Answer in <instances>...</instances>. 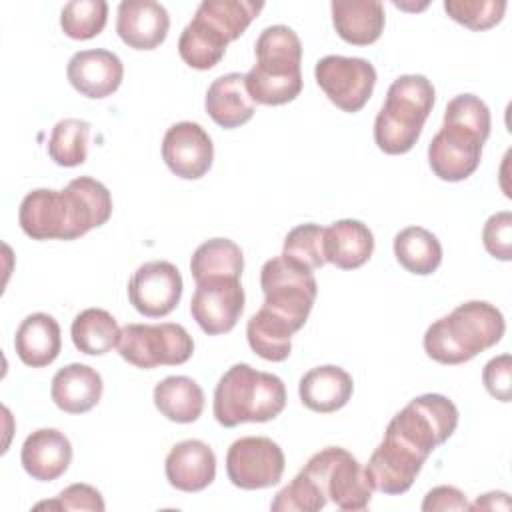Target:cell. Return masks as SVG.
Here are the masks:
<instances>
[{"mask_svg": "<svg viewBox=\"0 0 512 512\" xmlns=\"http://www.w3.org/2000/svg\"><path fill=\"white\" fill-rule=\"evenodd\" d=\"M490 136V110L474 94L454 96L444 110L442 128L430 140L428 164L444 182H460L476 172Z\"/></svg>", "mask_w": 512, "mask_h": 512, "instance_id": "1", "label": "cell"}, {"mask_svg": "<svg viewBox=\"0 0 512 512\" xmlns=\"http://www.w3.org/2000/svg\"><path fill=\"white\" fill-rule=\"evenodd\" d=\"M504 330V316L494 304L470 300L428 326L424 350L432 360L456 366L498 344Z\"/></svg>", "mask_w": 512, "mask_h": 512, "instance_id": "2", "label": "cell"}, {"mask_svg": "<svg viewBox=\"0 0 512 512\" xmlns=\"http://www.w3.org/2000/svg\"><path fill=\"white\" fill-rule=\"evenodd\" d=\"M256 64L246 74L250 98L264 106H282L302 92V42L298 34L274 24L260 32L256 44Z\"/></svg>", "mask_w": 512, "mask_h": 512, "instance_id": "3", "label": "cell"}, {"mask_svg": "<svg viewBox=\"0 0 512 512\" xmlns=\"http://www.w3.org/2000/svg\"><path fill=\"white\" fill-rule=\"evenodd\" d=\"M284 406L286 386L282 378L256 370L250 364H234L214 388L212 410L216 422L224 428L274 420Z\"/></svg>", "mask_w": 512, "mask_h": 512, "instance_id": "4", "label": "cell"}, {"mask_svg": "<svg viewBox=\"0 0 512 512\" xmlns=\"http://www.w3.org/2000/svg\"><path fill=\"white\" fill-rule=\"evenodd\" d=\"M434 100L436 92L426 76H398L390 84L386 102L374 120L376 146L390 156L410 152L422 134Z\"/></svg>", "mask_w": 512, "mask_h": 512, "instance_id": "5", "label": "cell"}, {"mask_svg": "<svg viewBox=\"0 0 512 512\" xmlns=\"http://www.w3.org/2000/svg\"><path fill=\"white\" fill-rule=\"evenodd\" d=\"M260 288L264 292L262 308L284 318L296 332L306 324L318 294L314 270L280 254L264 262Z\"/></svg>", "mask_w": 512, "mask_h": 512, "instance_id": "6", "label": "cell"}, {"mask_svg": "<svg viewBox=\"0 0 512 512\" xmlns=\"http://www.w3.org/2000/svg\"><path fill=\"white\" fill-rule=\"evenodd\" d=\"M458 426L456 404L442 394L412 398L386 426L384 434L394 436L420 456L428 458L444 444Z\"/></svg>", "mask_w": 512, "mask_h": 512, "instance_id": "7", "label": "cell"}, {"mask_svg": "<svg viewBox=\"0 0 512 512\" xmlns=\"http://www.w3.org/2000/svg\"><path fill=\"white\" fill-rule=\"evenodd\" d=\"M194 340L188 330L174 322L126 324L120 332L118 354L132 366L150 370L178 366L190 360Z\"/></svg>", "mask_w": 512, "mask_h": 512, "instance_id": "8", "label": "cell"}, {"mask_svg": "<svg viewBox=\"0 0 512 512\" xmlns=\"http://www.w3.org/2000/svg\"><path fill=\"white\" fill-rule=\"evenodd\" d=\"M340 510H364L372 500V488L360 462L340 446H326L312 454L302 468Z\"/></svg>", "mask_w": 512, "mask_h": 512, "instance_id": "9", "label": "cell"}, {"mask_svg": "<svg viewBox=\"0 0 512 512\" xmlns=\"http://www.w3.org/2000/svg\"><path fill=\"white\" fill-rule=\"evenodd\" d=\"M314 76L328 100L344 112L362 110L376 86V68L356 56H324L316 62Z\"/></svg>", "mask_w": 512, "mask_h": 512, "instance_id": "10", "label": "cell"}, {"mask_svg": "<svg viewBox=\"0 0 512 512\" xmlns=\"http://www.w3.org/2000/svg\"><path fill=\"white\" fill-rule=\"evenodd\" d=\"M284 452L266 436H244L232 442L226 454V474L236 488L258 490L280 482Z\"/></svg>", "mask_w": 512, "mask_h": 512, "instance_id": "11", "label": "cell"}, {"mask_svg": "<svg viewBox=\"0 0 512 512\" xmlns=\"http://www.w3.org/2000/svg\"><path fill=\"white\" fill-rule=\"evenodd\" d=\"M244 310V288L240 278L214 276L196 282L190 314L208 336L230 332Z\"/></svg>", "mask_w": 512, "mask_h": 512, "instance_id": "12", "label": "cell"}, {"mask_svg": "<svg viewBox=\"0 0 512 512\" xmlns=\"http://www.w3.org/2000/svg\"><path fill=\"white\" fill-rule=\"evenodd\" d=\"M180 270L168 260L144 262L128 280V300L136 312L148 318L170 314L182 298Z\"/></svg>", "mask_w": 512, "mask_h": 512, "instance_id": "13", "label": "cell"}, {"mask_svg": "<svg viewBox=\"0 0 512 512\" xmlns=\"http://www.w3.org/2000/svg\"><path fill=\"white\" fill-rule=\"evenodd\" d=\"M426 462L424 456L402 444L390 434L372 452L364 476L372 490L382 494H404L414 484L416 476Z\"/></svg>", "mask_w": 512, "mask_h": 512, "instance_id": "14", "label": "cell"}, {"mask_svg": "<svg viewBox=\"0 0 512 512\" xmlns=\"http://www.w3.org/2000/svg\"><path fill=\"white\" fill-rule=\"evenodd\" d=\"M162 158L178 178L198 180L212 166L214 144L198 122H176L162 138Z\"/></svg>", "mask_w": 512, "mask_h": 512, "instance_id": "15", "label": "cell"}, {"mask_svg": "<svg viewBox=\"0 0 512 512\" xmlns=\"http://www.w3.org/2000/svg\"><path fill=\"white\" fill-rule=\"evenodd\" d=\"M68 82L86 98H106L114 94L124 78L122 60L104 48L80 50L66 66Z\"/></svg>", "mask_w": 512, "mask_h": 512, "instance_id": "16", "label": "cell"}, {"mask_svg": "<svg viewBox=\"0 0 512 512\" xmlns=\"http://www.w3.org/2000/svg\"><path fill=\"white\" fill-rule=\"evenodd\" d=\"M22 232L32 240H70V218L62 190L36 188L18 210Z\"/></svg>", "mask_w": 512, "mask_h": 512, "instance_id": "17", "label": "cell"}, {"mask_svg": "<svg viewBox=\"0 0 512 512\" xmlns=\"http://www.w3.org/2000/svg\"><path fill=\"white\" fill-rule=\"evenodd\" d=\"M170 16L160 2L124 0L116 12V32L134 50H154L168 34Z\"/></svg>", "mask_w": 512, "mask_h": 512, "instance_id": "18", "label": "cell"}, {"mask_svg": "<svg viewBox=\"0 0 512 512\" xmlns=\"http://www.w3.org/2000/svg\"><path fill=\"white\" fill-rule=\"evenodd\" d=\"M70 218V240H76L108 222L112 216L110 190L96 178L80 176L62 190Z\"/></svg>", "mask_w": 512, "mask_h": 512, "instance_id": "19", "label": "cell"}, {"mask_svg": "<svg viewBox=\"0 0 512 512\" xmlns=\"http://www.w3.org/2000/svg\"><path fill=\"white\" fill-rule=\"evenodd\" d=\"M164 472L176 490L200 492L216 478V454L202 440H182L168 452Z\"/></svg>", "mask_w": 512, "mask_h": 512, "instance_id": "20", "label": "cell"}, {"mask_svg": "<svg viewBox=\"0 0 512 512\" xmlns=\"http://www.w3.org/2000/svg\"><path fill=\"white\" fill-rule=\"evenodd\" d=\"M20 462L28 476L40 482L60 478L72 462V444L56 428H38L22 444Z\"/></svg>", "mask_w": 512, "mask_h": 512, "instance_id": "21", "label": "cell"}, {"mask_svg": "<svg viewBox=\"0 0 512 512\" xmlns=\"http://www.w3.org/2000/svg\"><path fill=\"white\" fill-rule=\"evenodd\" d=\"M330 10L336 34L348 44L368 46L384 32L386 14L378 0H334Z\"/></svg>", "mask_w": 512, "mask_h": 512, "instance_id": "22", "label": "cell"}, {"mask_svg": "<svg viewBox=\"0 0 512 512\" xmlns=\"http://www.w3.org/2000/svg\"><path fill=\"white\" fill-rule=\"evenodd\" d=\"M102 390V376L92 366L74 362L54 374L50 396L62 412L84 414L100 402Z\"/></svg>", "mask_w": 512, "mask_h": 512, "instance_id": "23", "label": "cell"}, {"mask_svg": "<svg viewBox=\"0 0 512 512\" xmlns=\"http://www.w3.org/2000/svg\"><path fill=\"white\" fill-rule=\"evenodd\" d=\"M352 376L334 364H324L308 370L298 384L302 404L320 414H330L344 408L352 396Z\"/></svg>", "mask_w": 512, "mask_h": 512, "instance_id": "24", "label": "cell"}, {"mask_svg": "<svg viewBox=\"0 0 512 512\" xmlns=\"http://www.w3.org/2000/svg\"><path fill=\"white\" fill-rule=\"evenodd\" d=\"M204 106L208 116L226 130L246 124L256 112V102L246 90V74L230 72L216 78L206 92Z\"/></svg>", "mask_w": 512, "mask_h": 512, "instance_id": "25", "label": "cell"}, {"mask_svg": "<svg viewBox=\"0 0 512 512\" xmlns=\"http://www.w3.org/2000/svg\"><path fill=\"white\" fill-rule=\"evenodd\" d=\"M324 252L326 262L334 264L336 268L356 270L370 260L374 252V236L360 220H336L326 228Z\"/></svg>", "mask_w": 512, "mask_h": 512, "instance_id": "26", "label": "cell"}, {"mask_svg": "<svg viewBox=\"0 0 512 512\" xmlns=\"http://www.w3.org/2000/svg\"><path fill=\"white\" fill-rule=\"evenodd\" d=\"M14 348L18 358L32 368H44L52 364L62 348V336L58 322L44 312L26 316L14 336Z\"/></svg>", "mask_w": 512, "mask_h": 512, "instance_id": "27", "label": "cell"}, {"mask_svg": "<svg viewBox=\"0 0 512 512\" xmlns=\"http://www.w3.org/2000/svg\"><path fill=\"white\" fill-rule=\"evenodd\" d=\"M154 406L158 412L178 424L196 422L204 410V392L188 376H166L154 386Z\"/></svg>", "mask_w": 512, "mask_h": 512, "instance_id": "28", "label": "cell"}, {"mask_svg": "<svg viewBox=\"0 0 512 512\" xmlns=\"http://www.w3.org/2000/svg\"><path fill=\"white\" fill-rule=\"evenodd\" d=\"M228 44L222 32L194 14L178 38V52L190 68L210 70L224 58Z\"/></svg>", "mask_w": 512, "mask_h": 512, "instance_id": "29", "label": "cell"}, {"mask_svg": "<svg viewBox=\"0 0 512 512\" xmlns=\"http://www.w3.org/2000/svg\"><path fill=\"white\" fill-rule=\"evenodd\" d=\"M122 328L104 308H86L74 316L70 336L82 354L102 356L118 346Z\"/></svg>", "mask_w": 512, "mask_h": 512, "instance_id": "30", "label": "cell"}, {"mask_svg": "<svg viewBox=\"0 0 512 512\" xmlns=\"http://www.w3.org/2000/svg\"><path fill=\"white\" fill-rule=\"evenodd\" d=\"M296 330L278 314L260 308L246 324V338L250 348L268 362H282L290 356L292 334Z\"/></svg>", "mask_w": 512, "mask_h": 512, "instance_id": "31", "label": "cell"}, {"mask_svg": "<svg viewBox=\"0 0 512 512\" xmlns=\"http://www.w3.org/2000/svg\"><path fill=\"white\" fill-rule=\"evenodd\" d=\"M394 256L408 272L428 276L442 262V244L430 230L408 226L394 236Z\"/></svg>", "mask_w": 512, "mask_h": 512, "instance_id": "32", "label": "cell"}, {"mask_svg": "<svg viewBox=\"0 0 512 512\" xmlns=\"http://www.w3.org/2000/svg\"><path fill=\"white\" fill-rule=\"evenodd\" d=\"M244 270V256L236 242L230 238H210L202 242L190 260V272L194 280L230 276L240 278Z\"/></svg>", "mask_w": 512, "mask_h": 512, "instance_id": "33", "label": "cell"}, {"mask_svg": "<svg viewBox=\"0 0 512 512\" xmlns=\"http://www.w3.org/2000/svg\"><path fill=\"white\" fill-rule=\"evenodd\" d=\"M262 8L264 2L252 0H204L196 8V16L212 24L228 38V42H232L246 32Z\"/></svg>", "mask_w": 512, "mask_h": 512, "instance_id": "34", "label": "cell"}, {"mask_svg": "<svg viewBox=\"0 0 512 512\" xmlns=\"http://www.w3.org/2000/svg\"><path fill=\"white\" fill-rule=\"evenodd\" d=\"M90 124L80 118H64L56 122L48 140V156L64 168L86 162Z\"/></svg>", "mask_w": 512, "mask_h": 512, "instance_id": "35", "label": "cell"}, {"mask_svg": "<svg viewBox=\"0 0 512 512\" xmlns=\"http://www.w3.org/2000/svg\"><path fill=\"white\" fill-rule=\"evenodd\" d=\"M108 20L104 0H72L60 12V26L72 40H90L98 36Z\"/></svg>", "mask_w": 512, "mask_h": 512, "instance_id": "36", "label": "cell"}, {"mask_svg": "<svg viewBox=\"0 0 512 512\" xmlns=\"http://www.w3.org/2000/svg\"><path fill=\"white\" fill-rule=\"evenodd\" d=\"M324 236H326V228H322L320 224H314V222L300 224L286 234L282 254L286 258L300 262L310 270L322 268L326 264Z\"/></svg>", "mask_w": 512, "mask_h": 512, "instance_id": "37", "label": "cell"}, {"mask_svg": "<svg viewBox=\"0 0 512 512\" xmlns=\"http://www.w3.org/2000/svg\"><path fill=\"white\" fill-rule=\"evenodd\" d=\"M328 498L320 492L318 484L300 470L290 484H286L272 500V512H318L326 506Z\"/></svg>", "mask_w": 512, "mask_h": 512, "instance_id": "38", "label": "cell"}, {"mask_svg": "<svg viewBox=\"0 0 512 512\" xmlns=\"http://www.w3.org/2000/svg\"><path fill=\"white\" fill-rule=\"evenodd\" d=\"M506 6L508 4L504 0H446L444 2L446 14L454 22L474 32L496 26L504 18Z\"/></svg>", "mask_w": 512, "mask_h": 512, "instance_id": "39", "label": "cell"}, {"mask_svg": "<svg viewBox=\"0 0 512 512\" xmlns=\"http://www.w3.org/2000/svg\"><path fill=\"white\" fill-rule=\"evenodd\" d=\"M34 508L36 510L50 508V510H92V512H104L106 504H104L102 494L94 486H90V484H70L54 500L38 502Z\"/></svg>", "mask_w": 512, "mask_h": 512, "instance_id": "40", "label": "cell"}, {"mask_svg": "<svg viewBox=\"0 0 512 512\" xmlns=\"http://www.w3.org/2000/svg\"><path fill=\"white\" fill-rule=\"evenodd\" d=\"M482 242L490 256L504 262L512 258V214L508 210L496 212L486 220Z\"/></svg>", "mask_w": 512, "mask_h": 512, "instance_id": "41", "label": "cell"}, {"mask_svg": "<svg viewBox=\"0 0 512 512\" xmlns=\"http://www.w3.org/2000/svg\"><path fill=\"white\" fill-rule=\"evenodd\" d=\"M482 382L488 394L500 402H510L512 396V358L500 354L486 362L482 370Z\"/></svg>", "mask_w": 512, "mask_h": 512, "instance_id": "42", "label": "cell"}, {"mask_svg": "<svg viewBox=\"0 0 512 512\" xmlns=\"http://www.w3.org/2000/svg\"><path fill=\"white\" fill-rule=\"evenodd\" d=\"M424 512H434V510H470V504L464 496L454 486H436L432 488L422 502Z\"/></svg>", "mask_w": 512, "mask_h": 512, "instance_id": "43", "label": "cell"}, {"mask_svg": "<svg viewBox=\"0 0 512 512\" xmlns=\"http://www.w3.org/2000/svg\"><path fill=\"white\" fill-rule=\"evenodd\" d=\"M510 500L506 492H488L482 494L474 504H470V510H508Z\"/></svg>", "mask_w": 512, "mask_h": 512, "instance_id": "44", "label": "cell"}]
</instances>
